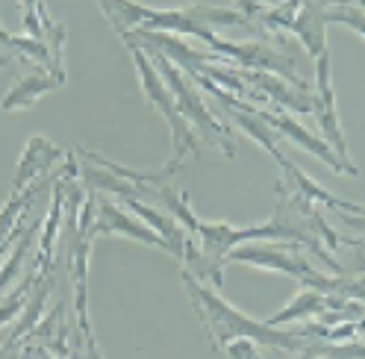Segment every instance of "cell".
Returning <instances> with one entry per match:
<instances>
[{
  "label": "cell",
  "instance_id": "cell-1",
  "mask_svg": "<svg viewBox=\"0 0 365 359\" xmlns=\"http://www.w3.org/2000/svg\"><path fill=\"white\" fill-rule=\"evenodd\" d=\"M106 21L118 33H124L130 24H148L156 30L171 33H189L207 44H212L215 33L212 24H247V18L233 9H215V6H189V9H150L133 0H98Z\"/></svg>",
  "mask_w": 365,
  "mask_h": 359
},
{
  "label": "cell",
  "instance_id": "cell-2",
  "mask_svg": "<svg viewBox=\"0 0 365 359\" xmlns=\"http://www.w3.org/2000/svg\"><path fill=\"white\" fill-rule=\"evenodd\" d=\"M186 286L192 291V298L195 303L200 306L203 312V318H207L212 335H215V342H227V339H236V335H254V339L265 342V345H280V348H298V342L292 339V335H280V333H274L271 327L265 324H254V321H247L245 316H239V312L233 306H227L224 301H218L210 288H203L200 283L192 280V274H186Z\"/></svg>",
  "mask_w": 365,
  "mask_h": 359
},
{
  "label": "cell",
  "instance_id": "cell-4",
  "mask_svg": "<svg viewBox=\"0 0 365 359\" xmlns=\"http://www.w3.org/2000/svg\"><path fill=\"white\" fill-rule=\"evenodd\" d=\"M130 51L135 56V62H139V71H142V85H145V95L153 106H159L165 112V118L171 124V132H174V160L171 165L165 168V174H174L180 165H182V156L186 153H197V142L192 136V130L186 124V118L180 115V109H177V100L171 95V88L159 80V71L150 65V56L142 51V48H135V44H130Z\"/></svg>",
  "mask_w": 365,
  "mask_h": 359
},
{
  "label": "cell",
  "instance_id": "cell-5",
  "mask_svg": "<svg viewBox=\"0 0 365 359\" xmlns=\"http://www.w3.org/2000/svg\"><path fill=\"white\" fill-rule=\"evenodd\" d=\"M233 259H239V262H254V265H265V268H280V271L298 277V280H304V283H309V286H315V288H327V291L345 288V291H351V295H356V298L365 301V288H362V286L333 283V280L318 277L312 268H307V262H304L298 254H283V251H274V248H250V251H236Z\"/></svg>",
  "mask_w": 365,
  "mask_h": 359
},
{
  "label": "cell",
  "instance_id": "cell-9",
  "mask_svg": "<svg viewBox=\"0 0 365 359\" xmlns=\"http://www.w3.org/2000/svg\"><path fill=\"white\" fill-rule=\"evenodd\" d=\"M65 80H59L56 74H33L27 80H21L12 92L4 98V109H24V106H33L44 92H53V88H59Z\"/></svg>",
  "mask_w": 365,
  "mask_h": 359
},
{
  "label": "cell",
  "instance_id": "cell-6",
  "mask_svg": "<svg viewBox=\"0 0 365 359\" xmlns=\"http://www.w3.org/2000/svg\"><path fill=\"white\" fill-rule=\"evenodd\" d=\"M315 109L318 112V127H322L324 136L336 145L339 150V160L348 162V147H345V139H341V130H339V118H336V106H333V88H330V59L327 53L318 56V98H315Z\"/></svg>",
  "mask_w": 365,
  "mask_h": 359
},
{
  "label": "cell",
  "instance_id": "cell-12",
  "mask_svg": "<svg viewBox=\"0 0 365 359\" xmlns=\"http://www.w3.org/2000/svg\"><path fill=\"white\" fill-rule=\"evenodd\" d=\"M345 4H348V0H339V6H345ZM359 4L365 6V0H359Z\"/></svg>",
  "mask_w": 365,
  "mask_h": 359
},
{
  "label": "cell",
  "instance_id": "cell-11",
  "mask_svg": "<svg viewBox=\"0 0 365 359\" xmlns=\"http://www.w3.org/2000/svg\"><path fill=\"white\" fill-rule=\"evenodd\" d=\"M21 4H24V27L33 33V36H44L41 30V21L36 18L38 15V9H41V0H21Z\"/></svg>",
  "mask_w": 365,
  "mask_h": 359
},
{
  "label": "cell",
  "instance_id": "cell-8",
  "mask_svg": "<svg viewBox=\"0 0 365 359\" xmlns=\"http://www.w3.org/2000/svg\"><path fill=\"white\" fill-rule=\"evenodd\" d=\"M62 156V150H56L51 142H44V139H33L24 150V156H21V165L15 171V189L12 192H24L27 183H33V180L41 177V171L48 168L51 162H56Z\"/></svg>",
  "mask_w": 365,
  "mask_h": 359
},
{
  "label": "cell",
  "instance_id": "cell-7",
  "mask_svg": "<svg viewBox=\"0 0 365 359\" xmlns=\"http://www.w3.org/2000/svg\"><path fill=\"white\" fill-rule=\"evenodd\" d=\"M95 230H88L91 236H98V233H124V236H133V239H139V241H148V244H159V248H165V251H171V244L163 239V236H156V233H148L142 224H135V221H130V218H124L115 207L109 204V200H101V215H98V221L91 224ZM174 254V251H171Z\"/></svg>",
  "mask_w": 365,
  "mask_h": 359
},
{
  "label": "cell",
  "instance_id": "cell-10",
  "mask_svg": "<svg viewBox=\"0 0 365 359\" xmlns=\"http://www.w3.org/2000/svg\"><path fill=\"white\" fill-rule=\"evenodd\" d=\"M327 21H345V24H351L356 33L365 36V12L362 9H354V6H339L333 12H327Z\"/></svg>",
  "mask_w": 365,
  "mask_h": 359
},
{
  "label": "cell",
  "instance_id": "cell-3",
  "mask_svg": "<svg viewBox=\"0 0 365 359\" xmlns=\"http://www.w3.org/2000/svg\"><path fill=\"white\" fill-rule=\"evenodd\" d=\"M148 51H150V62H156V71L165 77V85L171 88V95H174V100H177L180 115H182V118H192V121L203 130V136H210L227 156H233L236 147H233V142H230V130L215 121V115L207 109V103H203V100L195 95L192 83H189V80H182V74L174 68L171 59H168L165 53H159V51H153V48H148Z\"/></svg>",
  "mask_w": 365,
  "mask_h": 359
}]
</instances>
